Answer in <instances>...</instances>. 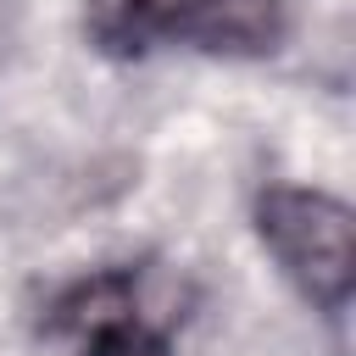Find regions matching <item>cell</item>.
<instances>
[{"instance_id":"1","label":"cell","mask_w":356,"mask_h":356,"mask_svg":"<svg viewBox=\"0 0 356 356\" xmlns=\"http://www.w3.org/2000/svg\"><path fill=\"white\" fill-rule=\"evenodd\" d=\"M256 228L278 267L300 284L306 300L317 306H345L356 289V217L345 200L323 189H295L278 184L256 200Z\"/></svg>"},{"instance_id":"2","label":"cell","mask_w":356,"mask_h":356,"mask_svg":"<svg viewBox=\"0 0 356 356\" xmlns=\"http://www.w3.org/2000/svg\"><path fill=\"white\" fill-rule=\"evenodd\" d=\"M161 33H178L200 50H234V56H256L273 50L278 39V0H156Z\"/></svg>"},{"instance_id":"3","label":"cell","mask_w":356,"mask_h":356,"mask_svg":"<svg viewBox=\"0 0 356 356\" xmlns=\"http://www.w3.org/2000/svg\"><path fill=\"white\" fill-rule=\"evenodd\" d=\"M89 33L111 56H139L150 39H161L156 0H89Z\"/></svg>"},{"instance_id":"4","label":"cell","mask_w":356,"mask_h":356,"mask_svg":"<svg viewBox=\"0 0 356 356\" xmlns=\"http://www.w3.org/2000/svg\"><path fill=\"white\" fill-rule=\"evenodd\" d=\"M83 356H167L150 328H111L100 339H83Z\"/></svg>"}]
</instances>
